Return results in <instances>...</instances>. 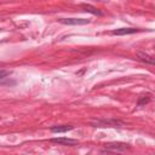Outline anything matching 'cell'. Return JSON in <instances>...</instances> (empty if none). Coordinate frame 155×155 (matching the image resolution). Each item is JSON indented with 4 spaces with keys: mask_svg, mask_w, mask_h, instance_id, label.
Listing matches in <instances>:
<instances>
[{
    "mask_svg": "<svg viewBox=\"0 0 155 155\" xmlns=\"http://www.w3.org/2000/svg\"><path fill=\"white\" fill-rule=\"evenodd\" d=\"M96 127H121L124 126V122L122 121H119V120H114V119H103V120H97L94 122Z\"/></svg>",
    "mask_w": 155,
    "mask_h": 155,
    "instance_id": "6da1fadb",
    "label": "cell"
},
{
    "mask_svg": "<svg viewBox=\"0 0 155 155\" xmlns=\"http://www.w3.org/2000/svg\"><path fill=\"white\" fill-rule=\"evenodd\" d=\"M104 149L102 151H107V153H111V151H124L126 149H128V144L126 143H108V144H104Z\"/></svg>",
    "mask_w": 155,
    "mask_h": 155,
    "instance_id": "7a4b0ae2",
    "label": "cell"
},
{
    "mask_svg": "<svg viewBox=\"0 0 155 155\" xmlns=\"http://www.w3.org/2000/svg\"><path fill=\"white\" fill-rule=\"evenodd\" d=\"M58 22L62 24H67V25H82V24L90 23V19H86V18H59Z\"/></svg>",
    "mask_w": 155,
    "mask_h": 155,
    "instance_id": "3957f363",
    "label": "cell"
},
{
    "mask_svg": "<svg viewBox=\"0 0 155 155\" xmlns=\"http://www.w3.org/2000/svg\"><path fill=\"white\" fill-rule=\"evenodd\" d=\"M51 142H52V143H57V144H62V145H69V147H73V145H76V144H78V140H76V139L65 138V137L52 138Z\"/></svg>",
    "mask_w": 155,
    "mask_h": 155,
    "instance_id": "277c9868",
    "label": "cell"
},
{
    "mask_svg": "<svg viewBox=\"0 0 155 155\" xmlns=\"http://www.w3.org/2000/svg\"><path fill=\"white\" fill-rule=\"evenodd\" d=\"M138 31H140V29H137V28H120V29L113 30L110 34H113V35H128V34H134V33H138Z\"/></svg>",
    "mask_w": 155,
    "mask_h": 155,
    "instance_id": "5b68a950",
    "label": "cell"
},
{
    "mask_svg": "<svg viewBox=\"0 0 155 155\" xmlns=\"http://www.w3.org/2000/svg\"><path fill=\"white\" fill-rule=\"evenodd\" d=\"M74 127L71 125H62V126H53L51 127V132L53 133H63V132H68L71 131Z\"/></svg>",
    "mask_w": 155,
    "mask_h": 155,
    "instance_id": "8992f818",
    "label": "cell"
},
{
    "mask_svg": "<svg viewBox=\"0 0 155 155\" xmlns=\"http://www.w3.org/2000/svg\"><path fill=\"white\" fill-rule=\"evenodd\" d=\"M81 7L86 11V12H90V13H92V15H96V16H102V12L97 8V7H94V6H92V5H88V4H82L81 5Z\"/></svg>",
    "mask_w": 155,
    "mask_h": 155,
    "instance_id": "52a82bcc",
    "label": "cell"
},
{
    "mask_svg": "<svg viewBox=\"0 0 155 155\" xmlns=\"http://www.w3.org/2000/svg\"><path fill=\"white\" fill-rule=\"evenodd\" d=\"M138 58L142 61V62H145L148 64H154V58L148 56L147 53H143V52H138Z\"/></svg>",
    "mask_w": 155,
    "mask_h": 155,
    "instance_id": "ba28073f",
    "label": "cell"
},
{
    "mask_svg": "<svg viewBox=\"0 0 155 155\" xmlns=\"http://www.w3.org/2000/svg\"><path fill=\"white\" fill-rule=\"evenodd\" d=\"M149 102H150V94H145V96H140L139 97L137 104H138V107H143V105L148 104Z\"/></svg>",
    "mask_w": 155,
    "mask_h": 155,
    "instance_id": "9c48e42d",
    "label": "cell"
},
{
    "mask_svg": "<svg viewBox=\"0 0 155 155\" xmlns=\"http://www.w3.org/2000/svg\"><path fill=\"white\" fill-rule=\"evenodd\" d=\"M8 74H10V71H7V70H0V80L6 78Z\"/></svg>",
    "mask_w": 155,
    "mask_h": 155,
    "instance_id": "30bf717a",
    "label": "cell"
}]
</instances>
